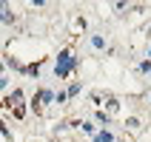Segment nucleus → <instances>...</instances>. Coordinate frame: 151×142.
<instances>
[{
  "label": "nucleus",
  "instance_id": "f03ea898",
  "mask_svg": "<svg viewBox=\"0 0 151 142\" xmlns=\"http://www.w3.org/2000/svg\"><path fill=\"white\" fill-rule=\"evenodd\" d=\"M0 20H3V23H14V14L9 11L6 3H0Z\"/></svg>",
  "mask_w": 151,
  "mask_h": 142
},
{
  "label": "nucleus",
  "instance_id": "20e7f679",
  "mask_svg": "<svg viewBox=\"0 0 151 142\" xmlns=\"http://www.w3.org/2000/svg\"><path fill=\"white\" fill-rule=\"evenodd\" d=\"M0 134L6 136V139H14V134H12V131H9V125H6V122H0Z\"/></svg>",
  "mask_w": 151,
  "mask_h": 142
},
{
  "label": "nucleus",
  "instance_id": "7ed1b4c3",
  "mask_svg": "<svg viewBox=\"0 0 151 142\" xmlns=\"http://www.w3.org/2000/svg\"><path fill=\"white\" fill-rule=\"evenodd\" d=\"M114 136L109 134V131H103V134H94V142H111Z\"/></svg>",
  "mask_w": 151,
  "mask_h": 142
},
{
  "label": "nucleus",
  "instance_id": "39448f33",
  "mask_svg": "<svg viewBox=\"0 0 151 142\" xmlns=\"http://www.w3.org/2000/svg\"><path fill=\"white\" fill-rule=\"evenodd\" d=\"M140 71H143V74H145V71H151V60H145L143 66H140Z\"/></svg>",
  "mask_w": 151,
  "mask_h": 142
},
{
  "label": "nucleus",
  "instance_id": "f257e3e1",
  "mask_svg": "<svg viewBox=\"0 0 151 142\" xmlns=\"http://www.w3.org/2000/svg\"><path fill=\"white\" fill-rule=\"evenodd\" d=\"M71 68H74V57H71L68 51H60V60H57L54 74H57V77H68V74H71Z\"/></svg>",
  "mask_w": 151,
  "mask_h": 142
},
{
  "label": "nucleus",
  "instance_id": "423d86ee",
  "mask_svg": "<svg viewBox=\"0 0 151 142\" xmlns=\"http://www.w3.org/2000/svg\"><path fill=\"white\" fill-rule=\"evenodd\" d=\"M148 57H151V49H148Z\"/></svg>",
  "mask_w": 151,
  "mask_h": 142
}]
</instances>
